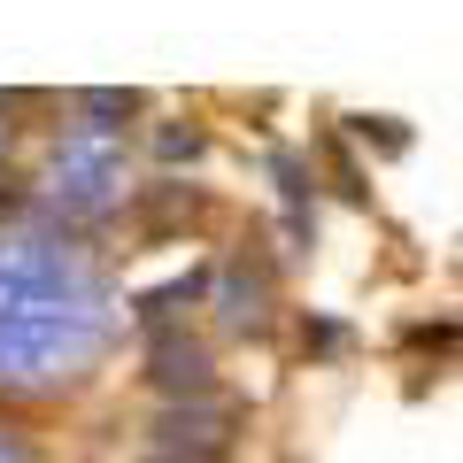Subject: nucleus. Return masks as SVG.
<instances>
[{
  "mask_svg": "<svg viewBox=\"0 0 463 463\" xmlns=\"http://www.w3.org/2000/svg\"><path fill=\"white\" fill-rule=\"evenodd\" d=\"M224 425H232V417H224V410H209V402H201V410H170L163 425H155V440H163L155 456H178V463H216V456H224V440H232Z\"/></svg>",
  "mask_w": 463,
  "mask_h": 463,
  "instance_id": "1",
  "label": "nucleus"
},
{
  "mask_svg": "<svg viewBox=\"0 0 463 463\" xmlns=\"http://www.w3.org/2000/svg\"><path fill=\"white\" fill-rule=\"evenodd\" d=\"M163 394H209V347L201 340H155V371H147Z\"/></svg>",
  "mask_w": 463,
  "mask_h": 463,
  "instance_id": "2",
  "label": "nucleus"
},
{
  "mask_svg": "<svg viewBox=\"0 0 463 463\" xmlns=\"http://www.w3.org/2000/svg\"><path fill=\"white\" fill-rule=\"evenodd\" d=\"M347 132L364 139V147H379V155H402V147H410L402 116H347Z\"/></svg>",
  "mask_w": 463,
  "mask_h": 463,
  "instance_id": "3",
  "label": "nucleus"
},
{
  "mask_svg": "<svg viewBox=\"0 0 463 463\" xmlns=\"http://www.w3.org/2000/svg\"><path fill=\"white\" fill-rule=\"evenodd\" d=\"M201 294V270H185V279H170V286H155L147 301H139V325H163L170 309H178V301H194Z\"/></svg>",
  "mask_w": 463,
  "mask_h": 463,
  "instance_id": "4",
  "label": "nucleus"
},
{
  "mask_svg": "<svg viewBox=\"0 0 463 463\" xmlns=\"http://www.w3.org/2000/svg\"><path fill=\"white\" fill-rule=\"evenodd\" d=\"M85 109H93V116H132L139 100L132 93H85Z\"/></svg>",
  "mask_w": 463,
  "mask_h": 463,
  "instance_id": "5",
  "label": "nucleus"
},
{
  "mask_svg": "<svg viewBox=\"0 0 463 463\" xmlns=\"http://www.w3.org/2000/svg\"><path fill=\"white\" fill-rule=\"evenodd\" d=\"M163 155L178 163V155H201V132H163Z\"/></svg>",
  "mask_w": 463,
  "mask_h": 463,
  "instance_id": "6",
  "label": "nucleus"
},
{
  "mask_svg": "<svg viewBox=\"0 0 463 463\" xmlns=\"http://www.w3.org/2000/svg\"><path fill=\"white\" fill-rule=\"evenodd\" d=\"M147 463H178V456H147Z\"/></svg>",
  "mask_w": 463,
  "mask_h": 463,
  "instance_id": "7",
  "label": "nucleus"
}]
</instances>
